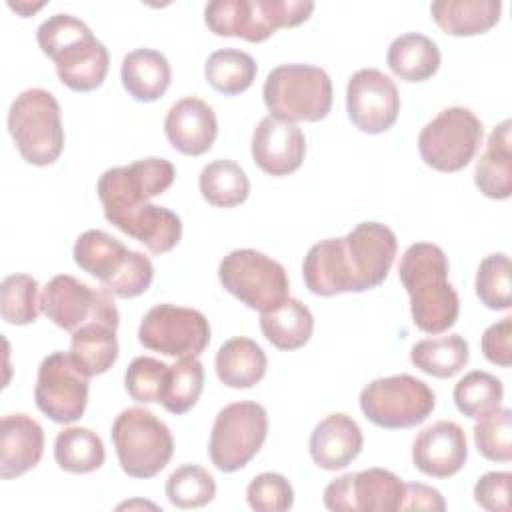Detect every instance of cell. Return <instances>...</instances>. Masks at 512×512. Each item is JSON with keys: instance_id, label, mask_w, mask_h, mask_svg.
Listing matches in <instances>:
<instances>
[{"instance_id": "1", "label": "cell", "mask_w": 512, "mask_h": 512, "mask_svg": "<svg viewBox=\"0 0 512 512\" xmlns=\"http://www.w3.org/2000/svg\"><path fill=\"white\" fill-rule=\"evenodd\" d=\"M398 240L382 222H360L342 238L312 244L302 260L306 288L316 296L366 292L380 286L396 258Z\"/></svg>"}, {"instance_id": "2", "label": "cell", "mask_w": 512, "mask_h": 512, "mask_svg": "<svg viewBox=\"0 0 512 512\" xmlns=\"http://www.w3.org/2000/svg\"><path fill=\"white\" fill-rule=\"evenodd\" d=\"M448 268L444 250L432 242L410 244L400 258L398 276L410 296L412 322L426 334H442L458 320L460 298Z\"/></svg>"}, {"instance_id": "3", "label": "cell", "mask_w": 512, "mask_h": 512, "mask_svg": "<svg viewBox=\"0 0 512 512\" xmlns=\"http://www.w3.org/2000/svg\"><path fill=\"white\" fill-rule=\"evenodd\" d=\"M36 40L48 56L60 82L74 92H92L102 86L110 56L88 24L72 14H52L36 30Z\"/></svg>"}, {"instance_id": "4", "label": "cell", "mask_w": 512, "mask_h": 512, "mask_svg": "<svg viewBox=\"0 0 512 512\" xmlns=\"http://www.w3.org/2000/svg\"><path fill=\"white\" fill-rule=\"evenodd\" d=\"M270 116L284 122H318L332 108V80L312 64H280L272 68L262 88Z\"/></svg>"}, {"instance_id": "5", "label": "cell", "mask_w": 512, "mask_h": 512, "mask_svg": "<svg viewBox=\"0 0 512 512\" xmlns=\"http://www.w3.org/2000/svg\"><path fill=\"white\" fill-rule=\"evenodd\" d=\"M310 0H212L204 6V22L218 36L264 42L280 28H292L310 18Z\"/></svg>"}, {"instance_id": "6", "label": "cell", "mask_w": 512, "mask_h": 512, "mask_svg": "<svg viewBox=\"0 0 512 512\" xmlns=\"http://www.w3.org/2000/svg\"><path fill=\"white\" fill-rule=\"evenodd\" d=\"M8 132L28 164H54L64 150L60 104L54 94L44 88L20 92L8 110Z\"/></svg>"}, {"instance_id": "7", "label": "cell", "mask_w": 512, "mask_h": 512, "mask_svg": "<svg viewBox=\"0 0 512 512\" xmlns=\"http://www.w3.org/2000/svg\"><path fill=\"white\" fill-rule=\"evenodd\" d=\"M112 444L118 464L130 478H152L174 454L170 428L154 412L140 406L122 410L112 424Z\"/></svg>"}, {"instance_id": "8", "label": "cell", "mask_w": 512, "mask_h": 512, "mask_svg": "<svg viewBox=\"0 0 512 512\" xmlns=\"http://www.w3.org/2000/svg\"><path fill=\"white\" fill-rule=\"evenodd\" d=\"M218 280L226 292L258 312H268L290 296V282L284 266L254 248L228 252L220 260Z\"/></svg>"}, {"instance_id": "9", "label": "cell", "mask_w": 512, "mask_h": 512, "mask_svg": "<svg viewBox=\"0 0 512 512\" xmlns=\"http://www.w3.org/2000/svg\"><path fill=\"white\" fill-rule=\"evenodd\" d=\"M362 414L378 428L400 430L422 424L436 406L432 388L410 374L376 378L360 392Z\"/></svg>"}, {"instance_id": "10", "label": "cell", "mask_w": 512, "mask_h": 512, "mask_svg": "<svg viewBox=\"0 0 512 512\" xmlns=\"http://www.w3.org/2000/svg\"><path fill=\"white\" fill-rule=\"evenodd\" d=\"M176 170L166 158H142L128 166H114L102 172L96 192L106 220H118L138 210L150 198L166 192L174 182Z\"/></svg>"}, {"instance_id": "11", "label": "cell", "mask_w": 512, "mask_h": 512, "mask_svg": "<svg viewBox=\"0 0 512 512\" xmlns=\"http://www.w3.org/2000/svg\"><path fill=\"white\" fill-rule=\"evenodd\" d=\"M268 436V412L262 404L240 400L224 406L212 424L208 454L220 472L244 468Z\"/></svg>"}, {"instance_id": "12", "label": "cell", "mask_w": 512, "mask_h": 512, "mask_svg": "<svg viewBox=\"0 0 512 512\" xmlns=\"http://www.w3.org/2000/svg\"><path fill=\"white\" fill-rule=\"evenodd\" d=\"M484 136L480 118L464 108L440 110L418 134V152L426 166L438 172H458L476 156Z\"/></svg>"}, {"instance_id": "13", "label": "cell", "mask_w": 512, "mask_h": 512, "mask_svg": "<svg viewBox=\"0 0 512 512\" xmlns=\"http://www.w3.org/2000/svg\"><path fill=\"white\" fill-rule=\"evenodd\" d=\"M144 348L172 358L200 356L210 344V322L196 310L176 304L152 306L138 326Z\"/></svg>"}, {"instance_id": "14", "label": "cell", "mask_w": 512, "mask_h": 512, "mask_svg": "<svg viewBox=\"0 0 512 512\" xmlns=\"http://www.w3.org/2000/svg\"><path fill=\"white\" fill-rule=\"evenodd\" d=\"M88 380L70 352H52L38 366L34 402L52 422L72 424L86 410Z\"/></svg>"}, {"instance_id": "15", "label": "cell", "mask_w": 512, "mask_h": 512, "mask_svg": "<svg viewBox=\"0 0 512 512\" xmlns=\"http://www.w3.org/2000/svg\"><path fill=\"white\" fill-rule=\"evenodd\" d=\"M40 312L58 328L74 332L94 318L120 320L112 294L70 274L54 276L40 292Z\"/></svg>"}, {"instance_id": "16", "label": "cell", "mask_w": 512, "mask_h": 512, "mask_svg": "<svg viewBox=\"0 0 512 512\" xmlns=\"http://www.w3.org/2000/svg\"><path fill=\"white\" fill-rule=\"evenodd\" d=\"M402 498L404 482L384 468L348 472L324 488V506L334 512H396Z\"/></svg>"}, {"instance_id": "17", "label": "cell", "mask_w": 512, "mask_h": 512, "mask_svg": "<svg viewBox=\"0 0 512 512\" xmlns=\"http://www.w3.org/2000/svg\"><path fill=\"white\" fill-rule=\"evenodd\" d=\"M346 112L360 132L382 134L390 130L400 112L394 80L378 68L354 72L346 84Z\"/></svg>"}, {"instance_id": "18", "label": "cell", "mask_w": 512, "mask_h": 512, "mask_svg": "<svg viewBox=\"0 0 512 512\" xmlns=\"http://www.w3.org/2000/svg\"><path fill=\"white\" fill-rule=\"evenodd\" d=\"M250 152L262 172L270 176H288L304 162L306 138L294 122L264 116L252 132Z\"/></svg>"}, {"instance_id": "19", "label": "cell", "mask_w": 512, "mask_h": 512, "mask_svg": "<svg viewBox=\"0 0 512 512\" xmlns=\"http://www.w3.org/2000/svg\"><path fill=\"white\" fill-rule=\"evenodd\" d=\"M468 460V442L460 424L438 420L418 432L412 444L414 466L432 478L458 474Z\"/></svg>"}, {"instance_id": "20", "label": "cell", "mask_w": 512, "mask_h": 512, "mask_svg": "<svg viewBox=\"0 0 512 512\" xmlns=\"http://www.w3.org/2000/svg\"><path fill=\"white\" fill-rule=\"evenodd\" d=\"M164 132L176 152L202 156L216 140L218 120L210 104L196 96H186L170 106L164 118Z\"/></svg>"}, {"instance_id": "21", "label": "cell", "mask_w": 512, "mask_h": 512, "mask_svg": "<svg viewBox=\"0 0 512 512\" xmlns=\"http://www.w3.org/2000/svg\"><path fill=\"white\" fill-rule=\"evenodd\" d=\"M364 436L354 418L344 412L324 416L310 434L308 450L314 464L322 470H342L360 454Z\"/></svg>"}, {"instance_id": "22", "label": "cell", "mask_w": 512, "mask_h": 512, "mask_svg": "<svg viewBox=\"0 0 512 512\" xmlns=\"http://www.w3.org/2000/svg\"><path fill=\"white\" fill-rule=\"evenodd\" d=\"M44 454V430L28 414H6L0 420V478L12 480L32 470Z\"/></svg>"}, {"instance_id": "23", "label": "cell", "mask_w": 512, "mask_h": 512, "mask_svg": "<svg viewBox=\"0 0 512 512\" xmlns=\"http://www.w3.org/2000/svg\"><path fill=\"white\" fill-rule=\"evenodd\" d=\"M512 122L502 120L488 136L486 150L476 162L474 184L492 200H506L512 194Z\"/></svg>"}, {"instance_id": "24", "label": "cell", "mask_w": 512, "mask_h": 512, "mask_svg": "<svg viewBox=\"0 0 512 512\" xmlns=\"http://www.w3.org/2000/svg\"><path fill=\"white\" fill-rule=\"evenodd\" d=\"M120 78L126 92L138 102L162 98L172 80L168 58L154 48H136L122 58Z\"/></svg>"}, {"instance_id": "25", "label": "cell", "mask_w": 512, "mask_h": 512, "mask_svg": "<svg viewBox=\"0 0 512 512\" xmlns=\"http://www.w3.org/2000/svg\"><path fill=\"white\" fill-rule=\"evenodd\" d=\"M114 228L144 244L152 254L170 252L182 238L180 216L164 206L150 202L118 220Z\"/></svg>"}, {"instance_id": "26", "label": "cell", "mask_w": 512, "mask_h": 512, "mask_svg": "<svg viewBox=\"0 0 512 512\" xmlns=\"http://www.w3.org/2000/svg\"><path fill=\"white\" fill-rule=\"evenodd\" d=\"M118 322L112 318H94L72 332L70 354L90 378L108 372L116 362Z\"/></svg>"}, {"instance_id": "27", "label": "cell", "mask_w": 512, "mask_h": 512, "mask_svg": "<svg viewBox=\"0 0 512 512\" xmlns=\"http://www.w3.org/2000/svg\"><path fill=\"white\" fill-rule=\"evenodd\" d=\"M218 380L228 388H252L268 368V358L256 340L236 336L226 340L214 358Z\"/></svg>"}, {"instance_id": "28", "label": "cell", "mask_w": 512, "mask_h": 512, "mask_svg": "<svg viewBox=\"0 0 512 512\" xmlns=\"http://www.w3.org/2000/svg\"><path fill=\"white\" fill-rule=\"evenodd\" d=\"M500 0H436L430 4L434 22L450 36H478L498 24Z\"/></svg>"}, {"instance_id": "29", "label": "cell", "mask_w": 512, "mask_h": 512, "mask_svg": "<svg viewBox=\"0 0 512 512\" xmlns=\"http://www.w3.org/2000/svg\"><path fill=\"white\" fill-rule=\"evenodd\" d=\"M438 44L420 32H406L396 36L386 52L388 68L406 82H424L440 68Z\"/></svg>"}, {"instance_id": "30", "label": "cell", "mask_w": 512, "mask_h": 512, "mask_svg": "<svg viewBox=\"0 0 512 512\" xmlns=\"http://www.w3.org/2000/svg\"><path fill=\"white\" fill-rule=\"evenodd\" d=\"M130 250L104 230L82 232L72 248L74 262L80 270L98 278L102 286L110 284L128 260Z\"/></svg>"}, {"instance_id": "31", "label": "cell", "mask_w": 512, "mask_h": 512, "mask_svg": "<svg viewBox=\"0 0 512 512\" xmlns=\"http://www.w3.org/2000/svg\"><path fill=\"white\" fill-rule=\"evenodd\" d=\"M260 330L278 350H298L312 338L314 316L298 298H286L280 306L260 312Z\"/></svg>"}, {"instance_id": "32", "label": "cell", "mask_w": 512, "mask_h": 512, "mask_svg": "<svg viewBox=\"0 0 512 512\" xmlns=\"http://www.w3.org/2000/svg\"><path fill=\"white\" fill-rule=\"evenodd\" d=\"M412 364L428 376L452 378L470 360V346L460 334L418 340L410 350Z\"/></svg>"}, {"instance_id": "33", "label": "cell", "mask_w": 512, "mask_h": 512, "mask_svg": "<svg viewBox=\"0 0 512 512\" xmlns=\"http://www.w3.org/2000/svg\"><path fill=\"white\" fill-rule=\"evenodd\" d=\"M198 188L210 206L234 208L248 198L250 180L240 164L234 160L218 158L202 168L198 176Z\"/></svg>"}, {"instance_id": "34", "label": "cell", "mask_w": 512, "mask_h": 512, "mask_svg": "<svg viewBox=\"0 0 512 512\" xmlns=\"http://www.w3.org/2000/svg\"><path fill=\"white\" fill-rule=\"evenodd\" d=\"M106 450L102 438L90 428L68 426L56 434L54 460L70 474H88L104 464Z\"/></svg>"}, {"instance_id": "35", "label": "cell", "mask_w": 512, "mask_h": 512, "mask_svg": "<svg viewBox=\"0 0 512 512\" xmlns=\"http://www.w3.org/2000/svg\"><path fill=\"white\" fill-rule=\"evenodd\" d=\"M256 72V60L238 48L214 50L204 64L206 82L224 96L246 92L256 80Z\"/></svg>"}, {"instance_id": "36", "label": "cell", "mask_w": 512, "mask_h": 512, "mask_svg": "<svg viewBox=\"0 0 512 512\" xmlns=\"http://www.w3.org/2000/svg\"><path fill=\"white\" fill-rule=\"evenodd\" d=\"M454 404L460 414L480 420L500 408L504 398L502 380L484 370H472L464 374L454 386Z\"/></svg>"}, {"instance_id": "37", "label": "cell", "mask_w": 512, "mask_h": 512, "mask_svg": "<svg viewBox=\"0 0 512 512\" xmlns=\"http://www.w3.org/2000/svg\"><path fill=\"white\" fill-rule=\"evenodd\" d=\"M38 280L30 274H8L0 284V314L6 324L26 326L40 314Z\"/></svg>"}, {"instance_id": "38", "label": "cell", "mask_w": 512, "mask_h": 512, "mask_svg": "<svg viewBox=\"0 0 512 512\" xmlns=\"http://www.w3.org/2000/svg\"><path fill=\"white\" fill-rule=\"evenodd\" d=\"M166 498L180 510L202 508L216 496V482L212 474L198 464L178 466L166 480Z\"/></svg>"}, {"instance_id": "39", "label": "cell", "mask_w": 512, "mask_h": 512, "mask_svg": "<svg viewBox=\"0 0 512 512\" xmlns=\"http://www.w3.org/2000/svg\"><path fill=\"white\" fill-rule=\"evenodd\" d=\"M204 390V366L198 360V356H186L178 358L170 366L168 386L162 400V406L180 416L192 410Z\"/></svg>"}, {"instance_id": "40", "label": "cell", "mask_w": 512, "mask_h": 512, "mask_svg": "<svg viewBox=\"0 0 512 512\" xmlns=\"http://www.w3.org/2000/svg\"><path fill=\"white\" fill-rule=\"evenodd\" d=\"M512 264L508 254L496 252L486 256L476 270V296L490 310H508L512 306Z\"/></svg>"}, {"instance_id": "41", "label": "cell", "mask_w": 512, "mask_h": 512, "mask_svg": "<svg viewBox=\"0 0 512 512\" xmlns=\"http://www.w3.org/2000/svg\"><path fill=\"white\" fill-rule=\"evenodd\" d=\"M170 366L152 356L134 358L124 372V388L128 396L140 404L162 402L168 386Z\"/></svg>"}, {"instance_id": "42", "label": "cell", "mask_w": 512, "mask_h": 512, "mask_svg": "<svg viewBox=\"0 0 512 512\" xmlns=\"http://www.w3.org/2000/svg\"><path fill=\"white\" fill-rule=\"evenodd\" d=\"M474 444L478 452L492 462L512 460V412L510 408H498L492 414L476 420Z\"/></svg>"}, {"instance_id": "43", "label": "cell", "mask_w": 512, "mask_h": 512, "mask_svg": "<svg viewBox=\"0 0 512 512\" xmlns=\"http://www.w3.org/2000/svg\"><path fill=\"white\" fill-rule=\"evenodd\" d=\"M246 500L256 512H284L294 504V488L282 474L262 472L250 480Z\"/></svg>"}, {"instance_id": "44", "label": "cell", "mask_w": 512, "mask_h": 512, "mask_svg": "<svg viewBox=\"0 0 512 512\" xmlns=\"http://www.w3.org/2000/svg\"><path fill=\"white\" fill-rule=\"evenodd\" d=\"M152 280H154V266L150 258L144 256L142 252L130 250L128 260L118 272V276L102 288H106L116 298H136L150 288Z\"/></svg>"}, {"instance_id": "45", "label": "cell", "mask_w": 512, "mask_h": 512, "mask_svg": "<svg viewBox=\"0 0 512 512\" xmlns=\"http://www.w3.org/2000/svg\"><path fill=\"white\" fill-rule=\"evenodd\" d=\"M510 472H486L474 484V500L490 512L510 510Z\"/></svg>"}, {"instance_id": "46", "label": "cell", "mask_w": 512, "mask_h": 512, "mask_svg": "<svg viewBox=\"0 0 512 512\" xmlns=\"http://www.w3.org/2000/svg\"><path fill=\"white\" fill-rule=\"evenodd\" d=\"M480 346L490 364L508 368L512 364V316L490 324L482 334Z\"/></svg>"}, {"instance_id": "47", "label": "cell", "mask_w": 512, "mask_h": 512, "mask_svg": "<svg viewBox=\"0 0 512 512\" xmlns=\"http://www.w3.org/2000/svg\"><path fill=\"white\" fill-rule=\"evenodd\" d=\"M400 510H446V502L444 496L428 486V484H420V482H404V498H402V506Z\"/></svg>"}, {"instance_id": "48", "label": "cell", "mask_w": 512, "mask_h": 512, "mask_svg": "<svg viewBox=\"0 0 512 512\" xmlns=\"http://www.w3.org/2000/svg\"><path fill=\"white\" fill-rule=\"evenodd\" d=\"M8 6H10L12 10H16L18 14H22V16H30L32 12L40 10V8L44 6V2H38V4H30V2H8Z\"/></svg>"}]
</instances>
